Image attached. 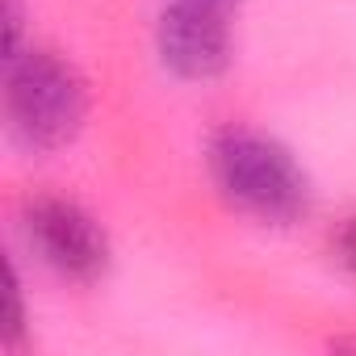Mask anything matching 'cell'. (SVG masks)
<instances>
[{
    "mask_svg": "<svg viewBox=\"0 0 356 356\" xmlns=\"http://www.w3.org/2000/svg\"><path fill=\"white\" fill-rule=\"evenodd\" d=\"M214 176L227 197L256 218L289 222L306 210V181L298 163L260 134L227 130L214 143Z\"/></svg>",
    "mask_w": 356,
    "mask_h": 356,
    "instance_id": "cell-1",
    "label": "cell"
},
{
    "mask_svg": "<svg viewBox=\"0 0 356 356\" xmlns=\"http://www.w3.org/2000/svg\"><path fill=\"white\" fill-rule=\"evenodd\" d=\"M9 122L30 147H59L84 122V84L55 55H26L9 72Z\"/></svg>",
    "mask_w": 356,
    "mask_h": 356,
    "instance_id": "cell-2",
    "label": "cell"
},
{
    "mask_svg": "<svg viewBox=\"0 0 356 356\" xmlns=\"http://www.w3.org/2000/svg\"><path fill=\"white\" fill-rule=\"evenodd\" d=\"M26 239L38 252V260L47 268H55L59 277L88 281V277H97L105 268V235L72 202H59V197L30 202V210H26Z\"/></svg>",
    "mask_w": 356,
    "mask_h": 356,
    "instance_id": "cell-3",
    "label": "cell"
},
{
    "mask_svg": "<svg viewBox=\"0 0 356 356\" xmlns=\"http://www.w3.org/2000/svg\"><path fill=\"white\" fill-rule=\"evenodd\" d=\"M159 55L172 72L189 80H206L227 63V26L222 9L202 0H176L159 17Z\"/></svg>",
    "mask_w": 356,
    "mask_h": 356,
    "instance_id": "cell-4",
    "label": "cell"
},
{
    "mask_svg": "<svg viewBox=\"0 0 356 356\" xmlns=\"http://www.w3.org/2000/svg\"><path fill=\"white\" fill-rule=\"evenodd\" d=\"M339 260H343V268L356 277V218L339 231Z\"/></svg>",
    "mask_w": 356,
    "mask_h": 356,
    "instance_id": "cell-5",
    "label": "cell"
},
{
    "mask_svg": "<svg viewBox=\"0 0 356 356\" xmlns=\"http://www.w3.org/2000/svg\"><path fill=\"white\" fill-rule=\"evenodd\" d=\"M202 5H214V9H222V5H227V0H202Z\"/></svg>",
    "mask_w": 356,
    "mask_h": 356,
    "instance_id": "cell-6",
    "label": "cell"
}]
</instances>
